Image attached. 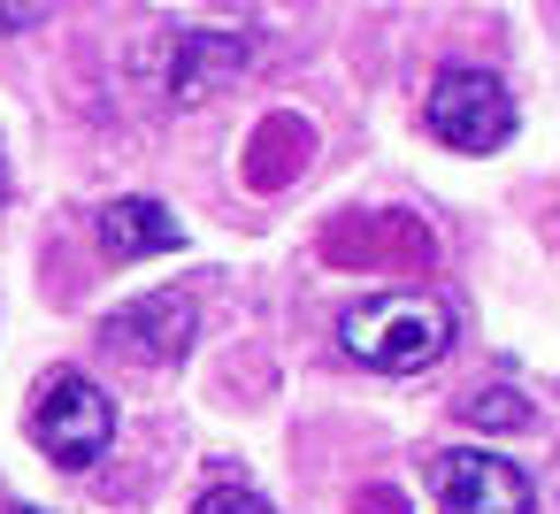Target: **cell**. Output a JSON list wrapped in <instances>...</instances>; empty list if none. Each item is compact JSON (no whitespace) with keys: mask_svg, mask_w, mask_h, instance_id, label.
Wrapping results in <instances>:
<instances>
[{"mask_svg":"<svg viewBox=\"0 0 560 514\" xmlns=\"http://www.w3.org/2000/svg\"><path fill=\"white\" fill-rule=\"evenodd\" d=\"M55 16V0H0V39H16V32H39Z\"/></svg>","mask_w":560,"mask_h":514,"instance_id":"30bf717a","label":"cell"},{"mask_svg":"<svg viewBox=\"0 0 560 514\" xmlns=\"http://www.w3.org/2000/svg\"><path fill=\"white\" fill-rule=\"evenodd\" d=\"M246 70H254V39H246V32H192V39L177 47V70H170V101L200 108V101H215L223 85H238Z\"/></svg>","mask_w":560,"mask_h":514,"instance_id":"8992f818","label":"cell"},{"mask_svg":"<svg viewBox=\"0 0 560 514\" xmlns=\"http://www.w3.org/2000/svg\"><path fill=\"white\" fill-rule=\"evenodd\" d=\"M32 437L55 468H93L116 445V399L85 376V369H55L32 399Z\"/></svg>","mask_w":560,"mask_h":514,"instance_id":"7a4b0ae2","label":"cell"},{"mask_svg":"<svg viewBox=\"0 0 560 514\" xmlns=\"http://www.w3.org/2000/svg\"><path fill=\"white\" fill-rule=\"evenodd\" d=\"M0 200H9V170H0Z\"/></svg>","mask_w":560,"mask_h":514,"instance_id":"4fadbf2b","label":"cell"},{"mask_svg":"<svg viewBox=\"0 0 560 514\" xmlns=\"http://www.w3.org/2000/svg\"><path fill=\"white\" fill-rule=\"evenodd\" d=\"M460 414H468L476 430H529V422H537V407H529L514 384H483V392H468Z\"/></svg>","mask_w":560,"mask_h":514,"instance_id":"ba28073f","label":"cell"},{"mask_svg":"<svg viewBox=\"0 0 560 514\" xmlns=\"http://www.w3.org/2000/svg\"><path fill=\"white\" fill-rule=\"evenodd\" d=\"M430 491H438V514H529L537 506L529 468H514L499 453H476V445L438 453L430 460Z\"/></svg>","mask_w":560,"mask_h":514,"instance_id":"277c9868","label":"cell"},{"mask_svg":"<svg viewBox=\"0 0 560 514\" xmlns=\"http://www.w3.org/2000/svg\"><path fill=\"white\" fill-rule=\"evenodd\" d=\"M101 246H108L116 261L177 254V246H185V223H177L162 200H108V208H101Z\"/></svg>","mask_w":560,"mask_h":514,"instance_id":"52a82bcc","label":"cell"},{"mask_svg":"<svg viewBox=\"0 0 560 514\" xmlns=\"http://www.w3.org/2000/svg\"><path fill=\"white\" fill-rule=\"evenodd\" d=\"M430 139H445L453 154H499L514 139V93L491 70H438L430 108H422Z\"/></svg>","mask_w":560,"mask_h":514,"instance_id":"3957f363","label":"cell"},{"mask_svg":"<svg viewBox=\"0 0 560 514\" xmlns=\"http://www.w3.org/2000/svg\"><path fill=\"white\" fill-rule=\"evenodd\" d=\"M192 514H277V506L261 491H246V483H215V491L192 499Z\"/></svg>","mask_w":560,"mask_h":514,"instance_id":"9c48e42d","label":"cell"},{"mask_svg":"<svg viewBox=\"0 0 560 514\" xmlns=\"http://www.w3.org/2000/svg\"><path fill=\"white\" fill-rule=\"evenodd\" d=\"M0 514H47V506H24V499H9V506H0Z\"/></svg>","mask_w":560,"mask_h":514,"instance_id":"7c38bea8","label":"cell"},{"mask_svg":"<svg viewBox=\"0 0 560 514\" xmlns=\"http://www.w3.org/2000/svg\"><path fill=\"white\" fill-rule=\"evenodd\" d=\"M361 514H399V499H392V491H369V499H361Z\"/></svg>","mask_w":560,"mask_h":514,"instance_id":"8fae6325","label":"cell"},{"mask_svg":"<svg viewBox=\"0 0 560 514\" xmlns=\"http://www.w3.org/2000/svg\"><path fill=\"white\" fill-rule=\"evenodd\" d=\"M338 346L376 376H415L453 353V307L438 292H376L338 315Z\"/></svg>","mask_w":560,"mask_h":514,"instance_id":"6da1fadb","label":"cell"},{"mask_svg":"<svg viewBox=\"0 0 560 514\" xmlns=\"http://www.w3.org/2000/svg\"><path fill=\"white\" fill-rule=\"evenodd\" d=\"M192 330H200V300H192L185 284H162V292H139L131 307H116V315L101 323V338H108L116 353H131V361H147V369H170V361H185V346H192Z\"/></svg>","mask_w":560,"mask_h":514,"instance_id":"5b68a950","label":"cell"}]
</instances>
